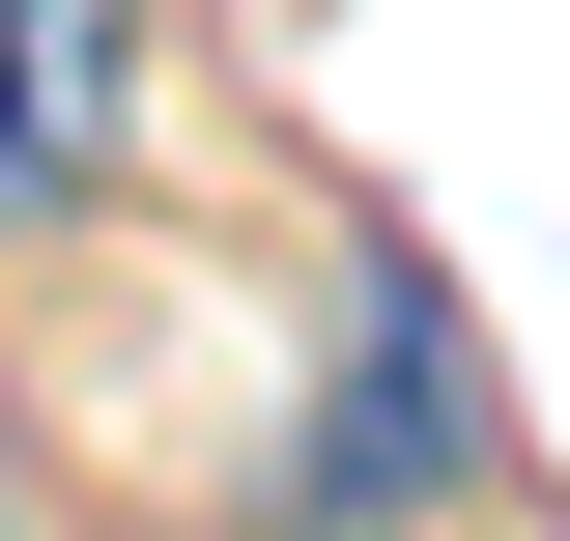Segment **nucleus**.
<instances>
[{
	"instance_id": "1",
	"label": "nucleus",
	"mask_w": 570,
	"mask_h": 541,
	"mask_svg": "<svg viewBox=\"0 0 570 541\" xmlns=\"http://www.w3.org/2000/svg\"><path fill=\"white\" fill-rule=\"evenodd\" d=\"M485 342H456V285L428 257H343V371H314V427H285V541H400V513H485Z\"/></svg>"
},
{
	"instance_id": "2",
	"label": "nucleus",
	"mask_w": 570,
	"mask_h": 541,
	"mask_svg": "<svg viewBox=\"0 0 570 541\" xmlns=\"http://www.w3.org/2000/svg\"><path fill=\"white\" fill-rule=\"evenodd\" d=\"M142 142V0H0V228H58Z\"/></svg>"
}]
</instances>
